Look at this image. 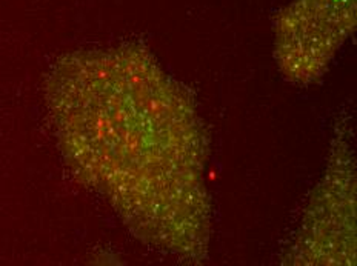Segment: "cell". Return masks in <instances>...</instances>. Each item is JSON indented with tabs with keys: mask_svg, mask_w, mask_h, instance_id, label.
Listing matches in <instances>:
<instances>
[{
	"mask_svg": "<svg viewBox=\"0 0 357 266\" xmlns=\"http://www.w3.org/2000/svg\"><path fill=\"white\" fill-rule=\"evenodd\" d=\"M59 151L74 179L130 230L176 254L208 239L204 128L187 95L144 48L77 49L45 79Z\"/></svg>",
	"mask_w": 357,
	"mask_h": 266,
	"instance_id": "obj_1",
	"label": "cell"
},
{
	"mask_svg": "<svg viewBox=\"0 0 357 266\" xmlns=\"http://www.w3.org/2000/svg\"><path fill=\"white\" fill-rule=\"evenodd\" d=\"M356 26V0H293L276 22V53L287 76L312 80Z\"/></svg>",
	"mask_w": 357,
	"mask_h": 266,
	"instance_id": "obj_2",
	"label": "cell"
}]
</instances>
